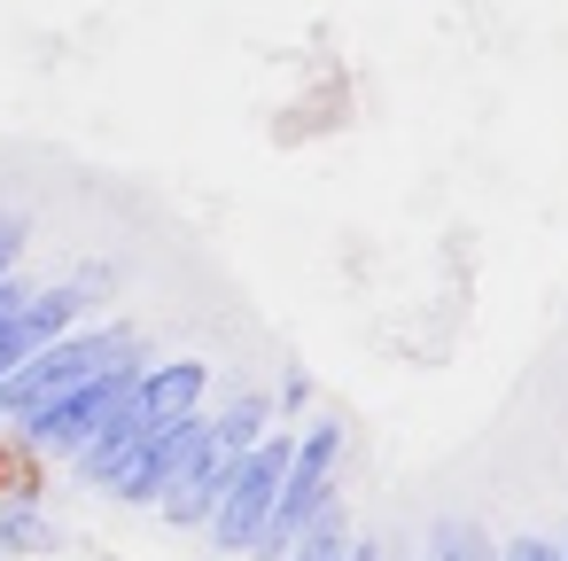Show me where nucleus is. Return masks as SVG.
<instances>
[{
  "label": "nucleus",
  "mask_w": 568,
  "mask_h": 561,
  "mask_svg": "<svg viewBox=\"0 0 568 561\" xmlns=\"http://www.w3.org/2000/svg\"><path fill=\"white\" fill-rule=\"evenodd\" d=\"M226 475H234V452L211 437V421H203V437L187 444V460H180V475L164 483V499H156V514L164 522H180V530H195V522H211V507H219V491H226Z\"/></svg>",
  "instance_id": "nucleus-5"
},
{
  "label": "nucleus",
  "mask_w": 568,
  "mask_h": 561,
  "mask_svg": "<svg viewBox=\"0 0 568 561\" xmlns=\"http://www.w3.org/2000/svg\"><path fill=\"white\" fill-rule=\"evenodd\" d=\"M0 545H9V553H48L55 530H48L32 507H0Z\"/></svg>",
  "instance_id": "nucleus-9"
},
{
  "label": "nucleus",
  "mask_w": 568,
  "mask_h": 561,
  "mask_svg": "<svg viewBox=\"0 0 568 561\" xmlns=\"http://www.w3.org/2000/svg\"><path fill=\"white\" fill-rule=\"evenodd\" d=\"M281 398H288V405H281V413H296V405H304V398H312V374H304V367H296V374H288V390H281Z\"/></svg>",
  "instance_id": "nucleus-11"
},
{
  "label": "nucleus",
  "mask_w": 568,
  "mask_h": 561,
  "mask_svg": "<svg viewBox=\"0 0 568 561\" xmlns=\"http://www.w3.org/2000/svg\"><path fill=\"white\" fill-rule=\"evenodd\" d=\"M203 382H211L203 359H164V367H149V374L133 382V405H141L156 429H172V421H187V413L203 405Z\"/></svg>",
  "instance_id": "nucleus-7"
},
{
  "label": "nucleus",
  "mask_w": 568,
  "mask_h": 561,
  "mask_svg": "<svg viewBox=\"0 0 568 561\" xmlns=\"http://www.w3.org/2000/svg\"><path fill=\"white\" fill-rule=\"evenodd\" d=\"M335 460H343V429H335V421H312V429L296 437V452H288V475H281L273 522L257 530L250 561H281V553H296V538L335 507Z\"/></svg>",
  "instance_id": "nucleus-2"
},
{
  "label": "nucleus",
  "mask_w": 568,
  "mask_h": 561,
  "mask_svg": "<svg viewBox=\"0 0 568 561\" xmlns=\"http://www.w3.org/2000/svg\"><path fill=\"white\" fill-rule=\"evenodd\" d=\"M211 437H219L226 452H250L257 437H273V398H234V405L211 421Z\"/></svg>",
  "instance_id": "nucleus-8"
},
{
  "label": "nucleus",
  "mask_w": 568,
  "mask_h": 561,
  "mask_svg": "<svg viewBox=\"0 0 568 561\" xmlns=\"http://www.w3.org/2000/svg\"><path fill=\"white\" fill-rule=\"evenodd\" d=\"M335 561H382V553H374V545H343Z\"/></svg>",
  "instance_id": "nucleus-12"
},
{
  "label": "nucleus",
  "mask_w": 568,
  "mask_h": 561,
  "mask_svg": "<svg viewBox=\"0 0 568 561\" xmlns=\"http://www.w3.org/2000/svg\"><path fill=\"white\" fill-rule=\"evenodd\" d=\"M506 561H568V553H560V538H521V545H506Z\"/></svg>",
  "instance_id": "nucleus-10"
},
{
  "label": "nucleus",
  "mask_w": 568,
  "mask_h": 561,
  "mask_svg": "<svg viewBox=\"0 0 568 561\" xmlns=\"http://www.w3.org/2000/svg\"><path fill=\"white\" fill-rule=\"evenodd\" d=\"M125 359H133V335H125V328H87V335H63V343L32 351L17 374H0V421H32L40 405L71 398L79 382H94V374H110V367H125Z\"/></svg>",
  "instance_id": "nucleus-1"
},
{
  "label": "nucleus",
  "mask_w": 568,
  "mask_h": 561,
  "mask_svg": "<svg viewBox=\"0 0 568 561\" xmlns=\"http://www.w3.org/2000/svg\"><path fill=\"white\" fill-rule=\"evenodd\" d=\"M133 382H141V367L125 359V367H110V374H94V382H79L71 398H55V405H40L32 421H24V437L40 444V452H87L94 437H102V421L133 398Z\"/></svg>",
  "instance_id": "nucleus-4"
},
{
  "label": "nucleus",
  "mask_w": 568,
  "mask_h": 561,
  "mask_svg": "<svg viewBox=\"0 0 568 561\" xmlns=\"http://www.w3.org/2000/svg\"><path fill=\"white\" fill-rule=\"evenodd\" d=\"M203 437V413H187V421H172V429H156L141 452H133V468L118 475V499L125 507H156L164 499V483L180 475V460H187V444Z\"/></svg>",
  "instance_id": "nucleus-6"
},
{
  "label": "nucleus",
  "mask_w": 568,
  "mask_h": 561,
  "mask_svg": "<svg viewBox=\"0 0 568 561\" xmlns=\"http://www.w3.org/2000/svg\"><path fill=\"white\" fill-rule=\"evenodd\" d=\"M288 452H296L288 429H273V437H257L250 452H234V475H226V491H219V507H211V545H219V553H250V545H257V530L273 522Z\"/></svg>",
  "instance_id": "nucleus-3"
},
{
  "label": "nucleus",
  "mask_w": 568,
  "mask_h": 561,
  "mask_svg": "<svg viewBox=\"0 0 568 561\" xmlns=\"http://www.w3.org/2000/svg\"><path fill=\"white\" fill-rule=\"evenodd\" d=\"M560 553H568V538H560Z\"/></svg>",
  "instance_id": "nucleus-13"
}]
</instances>
